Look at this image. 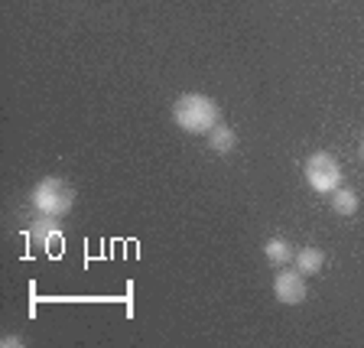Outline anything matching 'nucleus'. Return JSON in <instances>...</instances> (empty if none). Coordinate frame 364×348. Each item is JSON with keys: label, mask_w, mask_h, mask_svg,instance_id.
Segmentation results:
<instances>
[{"label": "nucleus", "mask_w": 364, "mask_h": 348, "mask_svg": "<svg viewBox=\"0 0 364 348\" xmlns=\"http://www.w3.org/2000/svg\"><path fill=\"white\" fill-rule=\"evenodd\" d=\"M173 121L186 134H208L215 124H221V111L208 95L202 91H186L173 105Z\"/></svg>", "instance_id": "obj_1"}, {"label": "nucleus", "mask_w": 364, "mask_h": 348, "mask_svg": "<svg viewBox=\"0 0 364 348\" xmlns=\"http://www.w3.org/2000/svg\"><path fill=\"white\" fill-rule=\"evenodd\" d=\"M30 205L36 209V215H55V218H62V215L72 212L75 192L59 176H46V179L36 182V189L30 192Z\"/></svg>", "instance_id": "obj_2"}, {"label": "nucleus", "mask_w": 364, "mask_h": 348, "mask_svg": "<svg viewBox=\"0 0 364 348\" xmlns=\"http://www.w3.org/2000/svg\"><path fill=\"white\" fill-rule=\"evenodd\" d=\"M306 182H309V189L318 192V196H332L335 189L341 186V167H338V159L332 157V153L326 150H316L309 159H306Z\"/></svg>", "instance_id": "obj_3"}, {"label": "nucleus", "mask_w": 364, "mask_h": 348, "mask_svg": "<svg viewBox=\"0 0 364 348\" xmlns=\"http://www.w3.org/2000/svg\"><path fill=\"white\" fill-rule=\"evenodd\" d=\"M309 293L306 287V273H299L296 267H277V277H273V296H277V303L283 306H299Z\"/></svg>", "instance_id": "obj_4"}, {"label": "nucleus", "mask_w": 364, "mask_h": 348, "mask_svg": "<svg viewBox=\"0 0 364 348\" xmlns=\"http://www.w3.org/2000/svg\"><path fill=\"white\" fill-rule=\"evenodd\" d=\"M59 235H62V228H59V218H55V215H39V218L30 225V241L46 244L49 251H53V238H59Z\"/></svg>", "instance_id": "obj_5"}, {"label": "nucleus", "mask_w": 364, "mask_h": 348, "mask_svg": "<svg viewBox=\"0 0 364 348\" xmlns=\"http://www.w3.org/2000/svg\"><path fill=\"white\" fill-rule=\"evenodd\" d=\"M293 267L299 273H306V277H312V273H318L326 267V251L322 248H299L293 258Z\"/></svg>", "instance_id": "obj_6"}, {"label": "nucleus", "mask_w": 364, "mask_h": 348, "mask_svg": "<svg viewBox=\"0 0 364 348\" xmlns=\"http://www.w3.org/2000/svg\"><path fill=\"white\" fill-rule=\"evenodd\" d=\"M264 258H267V264H273V267H287L289 260L296 258V251L287 238H270V241L264 244Z\"/></svg>", "instance_id": "obj_7"}, {"label": "nucleus", "mask_w": 364, "mask_h": 348, "mask_svg": "<svg viewBox=\"0 0 364 348\" xmlns=\"http://www.w3.org/2000/svg\"><path fill=\"white\" fill-rule=\"evenodd\" d=\"M237 144V134L228 124H215L212 130H208V147H212L215 153H231Z\"/></svg>", "instance_id": "obj_8"}, {"label": "nucleus", "mask_w": 364, "mask_h": 348, "mask_svg": "<svg viewBox=\"0 0 364 348\" xmlns=\"http://www.w3.org/2000/svg\"><path fill=\"white\" fill-rule=\"evenodd\" d=\"M332 209L341 218H351V215L358 212V192L348 189V186H338V189L332 192Z\"/></svg>", "instance_id": "obj_9"}, {"label": "nucleus", "mask_w": 364, "mask_h": 348, "mask_svg": "<svg viewBox=\"0 0 364 348\" xmlns=\"http://www.w3.org/2000/svg\"><path fill=\"white\" fill-rule=\"evenodd\" d=\"M0 345L4 348H23V339L20 335H7V339H0Z\"/></svg>", "instance_id": "obj_10"}, {"label": "nucleus", "mask_w": 364, "mask_h": 348, "mask_svg": "<svg viewBox=\"0 0 364 348\" xmlns=\"http://www.w3.org/2000/svg\"><path fill=\"white\" fill-rule=\"evenodd\" d=\"M361 157H364V144H361Z\"/></svg>", "instance_id": "obj_11"}]
</instances>
